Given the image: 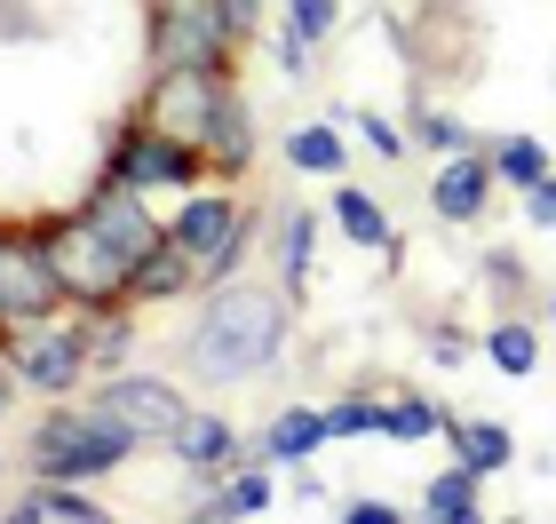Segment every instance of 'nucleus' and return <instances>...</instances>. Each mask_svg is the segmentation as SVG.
Wrapping results in <instances>:
<instances>
[{
	"instance_id": "1",
	"label": "nucleus",
	"mask_w": 556,
	"mask_h": 524,
	"mask_svg": "<svg viewBox=\"0 0 556 524\" xmlns=\"http://www.w3.org/2000/svg\"><path fill=\"white\" fill-rule=\"evenodd\" d=\"M278 342H287V294L270 286H223L207 310H199V373L207 382H247V373H263L278 358Z\"/></svg>"
},
{
	"instance_id": "2",
	"label": "nucleus",
	"mask_w": 556,
	"mask_h": 524,
	"mask_svg": "<svg viewBox=\"0 0 556 524\" xmlns=\"http://www.w3.org/2000/svg\"><path fill=\"white\" fill-rule=\"evenodd\" d=\"M136 430H119V421L104 406H88V413H56V421H40V437H33V469L40 477H72V485H88V477H112L119 461L136 453Z\"/></svg>"
},
{
	"instance_id": "3",
	"label": "nucleus",
	"mask_w": 556,
	"mask_h": 524,
	"mask_svg": "<svg viewBox=\"0 0 556 524\" xmlns=\"http://www.w3.org/2000/svg\"><path fill=\"white\" fill-rule=\"evenodd\" d=\"M48 263H56V279H64V294H72V310H112V303H128V294H136V270L104 246V231H96L88 215L48 231Z\"/></svg>"
},
{
	"instance_id": "4",
	"label": "nucleus",
	"mask_w": 556,
	"mask_h": 524,
	"mask_svg": "<svg viewBox=\"0 0 556 524\" xmlns=\"http://www.w3.org/2000/svg\"><path fill=\"white\" fill-rule=\"evenodd\" d=\"M167 239L191 255V286H223L247 255V207L239 199H191V207L167 222Z\"/></svg>"
},
{
	"instance_id": "5",
	"label": "nucleus",
	"mask_w": 556,
	"mask_h": 524,
	"mask_svg": "<svg viewBox=\"0 0 556 524\" xmlns=\"http://www.w3.org/2000/svg\"><path fill=\"white\" fill-rule=\"evenodd\" d=\"M199 143L184 136H167L160 119H136L128 136H119V152H112V183H128V191H184L199 183Z\"/></svg>"
},
{
	"instance_id": "6",
	"label": "nucleus",
	"mask_w": 556,
	"mask_h": 524,
	"mask_svg": "<svg viewBox=\"0 0 556 524\" xmlns=\"http://www.w3.org/2000/svg\"><path fill=\"white\" fill-rule=\"evenodd\" d=\"M48 310H64V279L48 263V239L0 231V327H40Z\"/></svg>"
},
{
	"instance_id": "7",
	"label": "nucleus",
	"mask_w": 556,
	"mask_h": 524,
	"mask_svg": "<svg viewBox=\"0 0 556 524\" xmlns=\"http://www.w3.org/2000/svg\"><path fill=\"white\" fill-rule=\"evenodd\" d=\"M231 48V24H223V0H160L151 9V56L167 64H223Z\"/></svg>"
},
{
	"instance_id": "8",
	"label": "nucleus",
	"mask_w": 556,
	"mask_h": 524,
	"mask_svg": "<svg viewBox=\"0 0 556 524\" xmlns=\"http://www.w3.org/2000/svg\"><path fill=\"white\" fill-rule=\"evenodd\" d=\"M215 95H223V64H167L160 80H151V112L143 119H160L167 136L199 143L207 119H215Z\"/></svg>"
},
{
	"instance_id": "9",
	"label": "nucleus",
	"mask_w": 556,
	"mask_h": 524,
	"mask_svg": "<svg viewBox=\"0 0 556 524\" xmlns=\"http://www.w3.org/2000/svg\"><path fill=\"white\" fill-rule=\"evenodd\" d=\"M9 358H16V373H24L33 389H56V397H64V389L88 373L96 349H88L80 327H48V318H40V327H16V349H9Z\"/></svg>"
},
{
	"instance_id": "10",
	"label": "nucleus",
	"mask_w": 556,
	"mask_h": 524,
	"mask_svg": "<svg viewBox=\"0 0 556 524\" xmlns=\"http://www.w3.org/2000/svg\"><path fill=\"white\" fill-rule=\"evenodd\" d=\"M80 215L96 222V231H104V246H112V255L128 263V270H143V263L167 246V231H160V222H151V215L136 207V191H128V183H112V175L96 183V199H88Z\"/></svg>"
},
{
	"instance_id": "11",
	"label": "nucleus",
	"mask_w": 556,
	"mask_h": 524,
	"mask_svg": "<svg viewBox=\"0 0 556 524\" xmlns=\"http://www.w3.org/2000/svg\"><path fill=\"white\" fill-rule=\"evenodd\" d=\"M119 430H136V437H175L184 430V397H175L167 382H151V373H119V382H104V397H96Z\"/></svg>"
},
{
	"instance_id": "12",
	"label": "nucleus",
	"mask_w": 556,
	"mask_h": 524,
	"mask_svg": "<svg viewBox=\"0 0 556 524\" xmlns=\"http://www.w3.org/2000/svg\"><path fill=\"white\" fill-rule=\"evenodd\" d=\"M493 159H477V152H453L445 167H438V183H429V207H438L445 222H477L485 215V199H493Z\"/></svg>"
},
{
	"instance_id": "13",
	"label": "nucleus",
	"mask_w": 556,
	"mask_h": 524,
	"mask_svg": "<svg viewBox=\"0 0 556 524\" xmlns=\"http://www.w3.org/2000/svg\"><path fill=\"white\" fill-rule=\"evenodd\" d=\"M16 524H104V501H88L72 477H40L24 501H9Z\"/></svg>"
},
{
	"instance_id": "14",
	"label": "nucleus",
	"mask_w": 556,
	"mask_h": 524,
	"mask_svg": "<svg viewBox=\"0 0 556 524\" xmlns=\"http://www.w3.org/2000/svg\"><path fill=\"white\" fill-rule=\"evenodd\" d=\"M445 437H453V461L477 469V477H501V469L517 461V437L501 430V421H453Z\"/></svg>"
},
{
	"instance_id": "15",
	"label": "nucleus",
	"mask_w": 556,
	"mask_h": 524,
	"mask_svg": "<svg viewBox=\"0 0 556 524\" xmlns=\"http://www.w3.org/2000/svg\"><path fill=\"white\" fill-rule=\"evenodd\" d=\"M326 445V413H311V406H287L263 430V461H311Z\"/></svg>"
},
{
	"instance_id": "16",
	"label": "nucleus",
	"mask_w": 556,
	"mask_h": 524,
	"mask_svg": "<svg viewBox=\"0 0 556 524\" xmlns=\"http://www.w3.org/2000/svg\"><path fill=\"white\" fill-rule=\"evenodd\" d=\"M477 485H485V477L453 461L445 477H429V493H421V516H429V524H477Z\"/></svg>"
},
{
	"instance_id": "17",
	"label": "nucleus",
	"mask_w": 556,
	"mask_h": 524,
	"mask_svg": "<svg viewBox=\"0 0 556 524\" xmlns=\"http://www.w3.org/2000/svg\"><path fill=\"white\" fill-rule=\"evenodd\" d=\"M167 445H175V461H191V469H223V461H231V421L184 413V430H175Z\"/></svg>"
},
{
	"instance_id": "18",
	"label": "nucleus",
	"mask_w": 556,
	"mask_h": 524,
	"mask_svg": "<svg viewBox=\"0 0 556 524\" xmlns=\"http://www.w3.org/2000/svg\"><path fill=\"white\" fill-rule=\"evenodd\" d=\"M199 152L223 159V167H239V159H247V104H239V88H231V80H223V95H215V119H207V136H199Z\"/></svg>"
},
{
	"instance_id": "19",
	"label": "nucleus",
	"mask_w": 556,
	"mask_h": 524,
	"mask_svg": "<svg viewBox=\"0 0 556 524\" xmlns=\"http://www.w3.org/2000/svg\"><path fill=\"white\" fill-rule=\"evenodd\" d=\"M493 175H501L509 191H541L548 175H556V159H548V143H533V136H509V143L493 152Z\"/></svg>"
},
{
	"instance_id": "20",
	"label": "nucleus",
	"mask_w": 556,
	"mask_h": 524,
	"mask_svg": "<svg viewBox=\"0 0 556 524\" xmlns=\"http://www.w3.org/2000/svg\"><path fill=\"white\" fill-rule=\"evenodd\" d=\"M334 222H342V231H350V239H358V246H382V255H390V246H397V231H390V215H382V207H374V199H366V191H350V183L334 191Z\"/></svg>"
},
{
	"instance_id": "21",
	"label": "nucleus",
	"mask_w": 556,
	"mask_h": 524,
	"mask_svg": "<svg viewBox=\"0 0 556 524\" xmlns=\"http://www.w3.org/2000/svg\"><path fill=\"white\" fill-rule=\"evenodd\" d=\"M485 358L509 373V382H525V373H533V358H541V334L525 327V318H501V327L485 334Z\"/></svg>"
},
{
	"instance_id": "22",
	"label": "nucleus",
	"mask_w": 556,
	"mask_h": 524,
	"mask_svg": "<svg viewBox=\"0 0 556 524\" xmlns=\"http://www.w3.org/2000/svg\"><path fill=\"white\" fill-rule=\"evenodd\" d=\"M287 167H302V175H342V136L334 128H294L287 136Z\"/></svg>"
},
{
	"instance_id": "23",
	"label": "nucleus",
	"mask_w": 556,
	"mask_h": 524,
	"mask_svg": "<svg viewBox=\"0 0 556 524\" xmlns=\"http://www.w3.org/2000/svg\"><path fill=\"white\" fill-rule=\"evenodd\" d=\"M199 516H270V477H263V469H255V477H231L215 501H199Z\"/></svg>"
},
{
	"instance_id": "24",
	"label": "nucleus",
	"mask_w": 556,
	"mask_h": 524,
	"mask_svg": "<svg viewBox=\"0 0 556 524\" xmlns=\"http://www.w3.org/2000/svg\"><path fill=\"white\" fill-rule=\"evenodd\" d=\"M382 413L374 397H342V406H326V437H382Z\"/></svg>"
},
{
	"instance_id": "25",
	"label": "nucleus",
	"mask_w": 556,
	"mask_h": 524,
	"mask_svg": "<svg viewBox=\"0 0 556 524\" xmlns=\"http://www.w3.org/2000/svg\"><path fill=\"white\" fill-rule=\"evenodd\" d=\"M438 430V413L421 406V397H397V406L382 413V437H397V445H414V437H429Z\"/></svg>"
},
{
	"instance_id": "26",
	"label": "nucleus",
	"mask_w": 556,
	"mask_h": 524,
	"mask_svg": "<svg viewBox=\"0 0 556 524\" xmlns=\"http://www.w3.org/2000/svg\"><path fill=\"white\" fill-rule=\"evenodd\" d=\"M287 24H294V33L318 48V40H326V33L342 24V0H294V9H287Z\"/></svg>"
},
{
	"instance_id": "27",
	"label": "nucleus",
	"mask_w": 556,
	"mask_h": 524,
	"mask_svg": "<svg viewBox=\"0 0 556 524\" xmlns=\"http://www.w3.org/2000/svg\"><path fill=\"white\" fill-rule=\"evenodd\" d=\"M311 239H318V222L311 215H287V286L302 294V279H311Z\"/></svg>"
},
{
	"instance_id": "28",
	"label": "nucleus",
	"mask_w": 556,
	"mask_h": 524,
	"mask_svg": "<svg viewBox=\"0 0 556 524\" xmlns=\"http://www.w3.org/2000/svg\"><path fill=\"white\" fill-rule=\"evenodd\" d=\"M421 143H429V152H469V128H462V119H421Z\"/></svg>"
},
{
	"instance_id": "29",
	"label": "nucleus",
	"mask_w": 556,
	"mask_h": 524,
	"mask_svg": "<svg viewBox=\"0 0 556 524\" xmlns=\"http://www.w3.org/2000/svg\"><path fill=\"white\" fill-rule=\"evenodd\" d=\"M358 136H366V143H374L382 159H397V152H406V136H397L390 119H358Z\"/></svg>"
},
{
	"instance_id": "30",
	"label": "nucleus",
	"mask_w": 556,
	"mask_h": 524,
	"mask_svg": "<svg viewBox=\"0 0 556 524\" xmlns=\"http://www.w3.org/2000/svg\"><path fill=\"white\" fill-rule=\"evenodd\" d=\"M525 215H533V222H541V231H556V175H548V183H541V191H525Z\"/></svg>"
},
{
	"instance_id": "31",
	"label": "nucleus",
	"mask_w": 556,
	"mask_h": 524,
	"mask_svg": "<svg viewBox=\"0 0 556 524\" xmlns=\"http://www.w3.org/2000/svg\"><path fill=\"white\" fill-rule=\"evenodd\" d=\"M302 64H311V40L287 24V33H278V72H302Z\"/></svg>"
},
{
	"instance_id": "32",
	"label": "nucleus",
	"mask_w": 556,
	"mask_h": 524,
	"mask_svg": "<svg viewBox=\"0 0 556 524\" xmlns=\"http://www.w3.org/2000/svg\"><path fill=\"white\" fill-rule=\"evenodd\" d=\"M223 24H231V40L255 33V0H223Z\"/></svg>"
},
{
	"instance_id": "33",
	"label": "nucleus",
	"mask_w": 556,
	"mask_h": 524,
	"mask_svg": "<svg viewBox=\"0 0 556 524\" xmlns=\"http://www.w3.org/2000/svg\"><path fill=\"white\" fill-rule=\"evenodd\" d=\"M342 516H350V524H397V509H390V501H350Z\"/></svg>"
},
{
	"instance_id": "34",
	"label": "nucleus",
	"mask_w": 556,
	"mask_h": 524,
	"mask_svg": "<svg viewBox=\"0 0 556 524\" xmlns=\"http://www.w3.org/2000/svg\"><path fill=\"white\" fill-rule=\"evenodd\" d=\"M9 373H16V358H0V413H9V397H16V382H9Z\"/></svg>"
},
{
	"instance_id": "35",
	"label": "nucleus",
	"mask_w": 556,
	"mask_h": 524,
	"mask_svg": "<svg viewBox=\"0 0 556 524\" xmlns=\"http://www.w3.org/2000/svg\"><path fill=\"white\" fill-rule=\"evenodd\" d=\"M548 334H556V303H548Z\"/></svg>"
}]
</instances>
